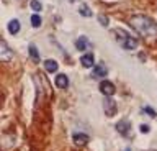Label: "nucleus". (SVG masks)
Listing matches in <instances>:
<instances>
[{
  "label": "nucleus",
  "instance_id": "1",
  "mask_svg": "<svg viewBox=\"0 0 157 151\" xmlns=\"http://www.w3.org/2000/svg\"><path fill=\"white\" fill-rule=\"evenodd\" d=\"M129 25L141 36L147 38V40H157V23L152 18L146 17V15H134V17H131Z\"/></svg>",
  "mask_w": 157,
  "mask_h": 151
},
{
  "label": "nucleus",
  "instance_id": "2",
  "mask_svg": "<svg viewBox=\"0 0 157 151\" xmlns=\"http://www.w3.org/2000/svg\"><path fill=\"white\" fill-rule=\"evenodd\" d=\"M115 38H116V41H120V45L128 51L136 50L137 45H139V41H137L136 38H132L129 33H126L124 30H115Z\"/></svg>",
  "mask_w": 157,
  "mask_h": 151
},
{
  "label": "nucleus",
  "instance_id": "3",
  "mask_svg": "<svg viewBox=\"0 0 157 151\" xmlns=\"http://www.w3.org/2000/svg\"><path fill=\"white\" fill-rule=\"evenodd\" d=\"M116 109H118L116 102L113 100L111 97H105V102H103V110H105V113L108 117H113L116 113Z\"/></svg>",
  "mask_w": 157,
  "mask_h": 151
},
{
  "label": "nucleus",
  "instance_id": "4",
  "mask_svg": "<svg viewBox=\"0 0 157 151\" xmlns=\"http://www.w3.org/2000/svg\"><path fill=\"white\" fill-rule=\"evenodd\" d=\"M115 85H113V82H110V81H103L101 84H100V92L105 97H111L113 94H115Z\"/></svg>",
  "mask_w": 157,
  "mask_h": 151
},
{
  "label": "nucleus",
  "instance_id": "5",
  "mask_svg": "<svg viewBox=\"0 0 157 151\" xmlns=\"http://www.w3.org/2000/svg\"><path fill=\"white\" fill-rule=\"evenodd\" d=\"M116 130H118V133H121L123 136H129L131 135V123L128 120H121L116 123Z\"/></svg>",
  "mask_w": 157,
  "mask_h": 151
},
{
  "label": "nucleus",
  "instance_id": "6",
  "mask_svg": "<svg viewBox=\"0 0 157 151\" xmlns=\"http://www.w3.org/2000/svg\"><path fill=\"white\" fill-rule=\"evenodd\" d=\"M0 58H2V61H10L13 58V54L10 53V50H8V46H7V43L5 41H2L0 43Z\"/></svg>",
  "mask_w": 157,
  "mask_h": 151
},
{
  "label": "nucleus",
  "instance_id": "7",
  "mask_svg": "<svg viewBox=\"0 0 157 151\" xmlns=\"http://www.w3.org/2000/svg\"><path fill=\"white\" fill-rule=\"evenodd\" d=\"M88 135L85 133H74V143L78 145V146H83V145H87L88 143Z\"/></svg>",
  "mask_w": 157,
  "mask_h": 151
},
{
  "label": "nucleus",
  "instance_id": "8",
  "mask_svg": "<svg viewBox=\"0 0 157 151\" xmlns=\"http://www.w3.org/2000/svg\"><path fill=\"white\" fill-rule=\"evenodd\" d=\"M95 59H93V54L92 53H87V54H83L80 58V62H82V66L83 67H92V66H95V62H93Z\"/></svg>",
  "mask_w": 157,
  "mask_h": 151
},
{
  "label": "nucleus",
  "instance_id": "9",
  "mask_svg": "<svg viewBox=\"0 0 157 151\" xmlns=\"http://www.w3.org/2000/svg\"><path fill=\"white\" fill-rule=\"evenodd\" d=\"M56 85L59 87V89H66V87L69 85V77L66 74H57L56 76Z\"/></svg>",
  "mask_w": 157,
  "mask_h": 151
},
{
  "label": "nucleus",
  "instance_id": "10",
  "mask_svg": "<svg viewBox=\"0 0 157 151\" xmlns=\"http://www.w3.org/2000/svg\"><path fill=\"white\" fill-rule=\"evenodd\" d=\"M106 72H108V69H106L105 64H97L93 67V76L95 77H105Z\"/></svg>",
  "mask_w": 157,
  "mask_h": 151
},
{
  "label": "nucleus",
  "instance_id": "11",
  "mask_svg": "<svg viewBox=\"0 0 157 151\" xmlns=\"http://www.w3.org/2000/svg\"><path fill=\"white\" fill-rule=\"evenodd\" d=\"M75 46H77L78 51H83V50H88V48H90V43H88V40H87L85 36H80L75 41Z\"/></svg>",
  "mask_w": 157,
  "mask_h": 151
},
{
  "label": "nucleus",
  "instance_id": "12",
  "mask_svg": "<svg viewBox=\"0 0 157 151\" xmlns=\"http://www.w3.org/2000/svg\"><path fill=\"white\" fill-rule=\"evenodd\" d=\"M44 67H46L48 72H56L59 66H57V62L54 59H46V61H44Z\"/></svg>",
  "mask_w": 157,
  "mask_h": 151
},
{
  "label": "nucleus",
  "instance_id": "13",
  "mask_svg": "<svg viewBox=\"0 0 157 151\" xmlns=\"http://www.w3.org/2000/svg\"><path fill=\"white\" fill-rule=\"evenodd\" d=\"M8 31L12 33V35H17V33L20 31V22L18 20H12L8 23Z\"/></svg>",
  "mask_w": 157,
  "mask_h": 151
},
{
  "label": "nucleus",
  "instance_id": "14",
  "mask_svg": "<svg viewBox=\"0 0 157 151\" xmlns=\"http://www.w3.org/2000/svg\"><path fill=\"white\" fill-rule=\"evenodd\" d=\"M28 50H29V56H31L34 61H39V53H38V50H36V46H34V45H29Z\"/></svg>",
  "mask_w": 157,
  "mask_h": 151
},
{
  "label": "nucleus",
  "instance_id": "15",
  "mask_svg": "<svg viewBox=\"0 0 157 151\" xmlns=\"http://www.w3.org/2000/svg\"><path fill=\"white\" fill-rule=\"evenodd\" d=\"M41 23H43L41 17H39L38 13H34V15L31 17V25H33L34 28H39V26H41Z\"/></svg>",
  "mask_w": 157,
  "mask_h": 151
},
{
  "label": "nucleus",
  "instance_id": "16",
  "mask_svg": "<svg viewBox=\"0 0 157 151\" xmlns=\"http://www.w3.org/2000/svg\"><path fill=\"white\" fill-rule=\"evenodd\" d=\"M29 5H31V10L36 12V13L43 8V5H41V2H39V0H31V3H29Z\"/></svg>",
  "mask_w": 157,
  "mask_h": 151
},
{
  "label": "nucleus",
  "instance_id": "17",
  "mask_svg": "<svg viewBox=\"0 0 157 151\" xmlns=\"http://www.w3.org/2000/svg\"><path fill=\"white\" fill-rule=\"evenodd\" d=\"M78 12H80V15H83V17H92V12L88 10V7H87V5H82Z\"/></svg>",
  "mask_w": 157,
  "mask_h": 151
},
{
  "label": "nucleus",
  "instance_id": "18",
  "mask_svg": "<svg viewBox=\"0 0 157 151\" xmlns=\"http://www.w3.org/2000/svg\"><path fill=\"white\" fill-rule=\"evenodd\" d=\"M142 112H146V113L149 115V117H155V115H157L155 112H154V110L151 109V107H144V109H142Z\"/></svg>",
  "mask_w": 157,
  "mask_h": 151
},
{
  "label": "nucleus",
  "instance_id": "19",
  "mask_svg": "<svg viewBox=\"0 0 157 151\" xmlns=\"http://www.w3.org/2000/svg\"><path fill=\"white\" fill-rule=\"evenodd\" d=\"M98 20H100V25H103V26H108V18H106V17L100 15V17H98Z\"/></svg>",
  "mask_w": 157,
  "mask_h": 151
},
{
  "label": "nucleus",
  "instance_id": "20",
  "mask_svg": "<svg viewBox=\"0 0 157 151\" xmlns=\"http://www.w3.org/2000/svg\"><path fill=\"white\" fill-rule=\"evenodd\" d=\"M139 130H141V133H149V125H141Z\"/></svg>",
  "mask_w": 157,
  "mask_h": 151
},
{
  "label": "nucleus",
  "instance_id": "21",
  "mask_svg": "<svg viewBox=\"0 0 157 151\" xmlns=\"http://www.w3.org/2000/svg\"><path fill=\"white\" fill-rule=\"evenodd\" d=\"M69 2H75V0H69Z\"/></svg>",
  "mask_w": 157,
  "mask_h": 151
},
{
  "label": "nucleus",
  "instance_id": "22",
  "mask_svg": "<svg viewBox=\"0 0 157 151\" xmlns=\"http://www.w3.org/2000/svg\"><path fill=\"white\" fill-rule=\"evenodd\" d=\"M124 151H131V149H124Z\"/></svg>",
  "mask_w": 157,
  "mask_h": 151
}]
</instances>
